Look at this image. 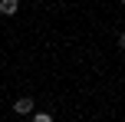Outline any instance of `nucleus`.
<instances>
[{
  "label": "nucleus",
  "instance_id": "nucleus-1",
  "mask_svg": "<svg viewBox=\"0 0 125 122\" xmlns=\"http://www.w3.org/2000/svg\"><path fill=\"white\" fill-rule=\"evenodd\" d=\"M13 109H17L20 116H30V112H33V99H30V96H23V99H17V106H13Z\"/></svg>",
  "mask_w": 125,
  "mask_h": 122
},
{
  "label": "nucleus",
  "instance_id": "nucleus-2",
  "mask_svg": "<svg viewBox=\"0 0 125 122\" xmlns=\"http://www.w3.org/2000/svg\"><path fill=\"white\" fill-rule=\"evenodd\" d=\"M17 7H20V0H0V13H3V17H13Z\"/></svg>",
  "mask_w": 125,
  "mask_h": 122
},
{
  "label": "nucleus",
  "instance_id": "nucleus-3",
  "mask_svg": "<svg viewBox=\"0 0 125 122\" xmlns=\"http://www.w3.org/2000/svg\"><path fill=\"white\" fill-rule=\"evenodd\" d=\"M33 122H53V116H46V112H40V116H33Z\"/></svg>",
  "mask_w": 125,
  "mask_h": 122
}]
</instances>
